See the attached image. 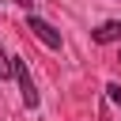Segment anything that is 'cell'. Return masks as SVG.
Returning a JSON list of instances; mask_svg holds the SVG:
<instances>
[{"label":"cell","instance_id":"cell-1","mask_svg":"<svg viewBox=\"0 0 121 121\" xmlns=\"http://www.w3.org/2000/svg\"><path fill=\"white\" fill-rule=\"evenodd\" d=\"M11 72H15V79H19L23 106H26V110H38V87H34V79H30V68H26V60H23V57H11Z\"/></svg>","mask_w":121,"mask_h":121},{"label":"cell","instance_id":"cell-2","mask_svg":"<svg viewBox=\"0 0 121 121\" xmlns=\"http://www.w3.org/2000/svg\"><path fill=\"white\" fill-rule=\"evenodd\" d=\"M26 30H30V34H34L42 45H49V49H60V30H57L53 23H45L42 15H34V11H30V15H26Z\"/></svg>","mask_w":121,"mask_h":121},{"label":"cell","instance_id":"cell-3","mask_svg":"<svg viewBox=\"0 0 121 121\" xmlns=\"http://www.w3.org/2000/svg\"><path fill=\"white\" fill-rule=\"evenodd\" d=\"M91 38H95L98 45H110V42H121V19H106V23H98V26L91 30Z\"/></svg>","mask_w":121,"mask_h":121},{"label":"cell","instance_id":"cell-4","mask_svg":"<svg viewBox=\"0 0 121 121\" xmlns=\"http://www.w3.org/2000/svg\"><path fill=\"white\" fill-rule=\"evenodd\" d=\"M106 98H110L113 106H121V83H117V79H110V83H106Z\"/></svg>","mask_w":121,"mask_h":121},{"label":"cell","instance_id":"cell-5","mask_svg":"<svg viewBox=\"0 0 121 121\" xmlns=\"http://www.w3.org/2000/svg\"><path fill=\"white\" fill-rule=\"evenodd\" d=\"M8 76H15V72H11V57H8L4 45H0V79H8Z\"/></svg>","mask_w":121,"mask_h":121},{"label":"cell","instance_id":"cell-6","mask_svg":"<svg viewBox=\"0 0 121 121\" xmlns=\"http://www.w3.org/2000/svg\"><path fill=\"white\" fill-rule=\"evenodd\" d=\"M11 4H19V8H26V11H30V4H34V0H11Z\"/></svg>","mask_w":121,"mask_h":121},{"label":"cell","instance_id":"cell-7","mask_svg":"<svg viewBox=\"0 0 121 121\" xmlns=\"http://www.w3.org/2000/svg\"><path fill=\"white\" fill-rule=\"evenodd\" d=\"M98 121H110V113H106V106H102V110H98Z\"/></svg>","mask_w":121,"mask_h":121},{"label":"cell","instance_id":"cell-8","mask_svg":"<svg viewBox=\"0 0 121 121\" xmlns=\"http://www.w3.org/2000/svg\"><path fill=\"white\" fill-rule=\"evenodd\" d=\"M117 60H121V57H117Z\"/></svg>","mask_w":121,"mask_h":121}]
</instances>
